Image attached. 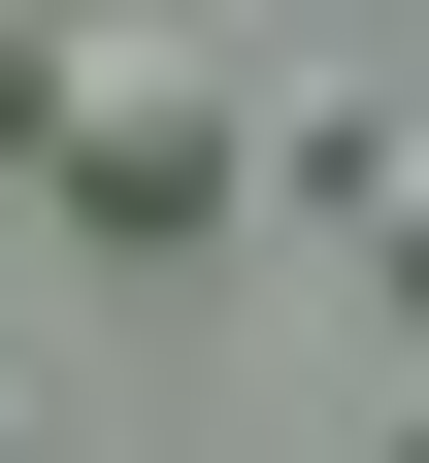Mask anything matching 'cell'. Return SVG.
I'll use <instances>...</instances> for the list:
<instances>
[{
	"instance_id": "obj_3",
	"label": "cell",
	"mask_w": 429,
	"mask_h": 463,
	"mask_svg": "<svg viewBox=\"0 0 429 463\" xmlns=\"http://www.w3.org/2000/svg\"><path fill=\"white\" fill-rule=\"evenodd\" d=\"M33 99H67V0H0V165H33Z\"/></svg>"
},
{
	"instance_id": "obj_1",
	"label": "cell",
	"mask_w": 429,
	"mask_h": 463,
	"mask_svg": "<svg viewBox=\"0 0 429 463\" xmlns=\"http://www.w3.org/2000/svg\"><path fill=\"white\" fill-rule=\"evenodd\" d=\"M231 165H265V133H231L199 67H67V99H33V199H67L99 265H165V232H231Z\"/></svg>"
},
{
	"instance_id": "obj_2",
	"label": "cell",
	"mask_w": 429,
	"mask_h": 463,
	"mask_svg": "<svg viewBox=\"0 0 429 463\" xmlns=\"http://www.w3.org/2000/svg\"><path fill=\"white\" fill-rule=\"evenodd\" d=\"M331 232H363V298H429V133H396V99L331 133Z\"/></svg>"
},
{
	"instance_id": "obj_4",
	"label": "cell",
	"mask_w": 429,
	"mask_h": 463,
	"mask_svg": "<svg viewBox=\"0 0 429 463\" xmlns=\"http://www.w3.org/2000/svg\"><path fill=\"white\" fill-rule=\"evenodd\" d=\"M0 463H67V397H33V364H0Z\"/></svg>"
},
{
	"instance_id": "obj_5",
	"label": "cell",
	"mask_w": 429,
	"mask_h": 463,
	"mask_svg": "<svg viewBox=\"0 0 429 463\" xmlns=\"http://www.w3.org/2000/svg\"><path fill=\"white\" fill-rule=\"evenodd\" d=\"M396 463H429V397H396Z\"/></svg>"
}]
</instances>
